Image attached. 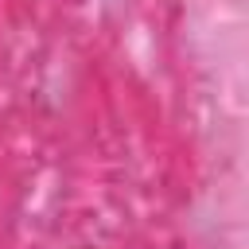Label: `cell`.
<instances>
[]
</instances>
